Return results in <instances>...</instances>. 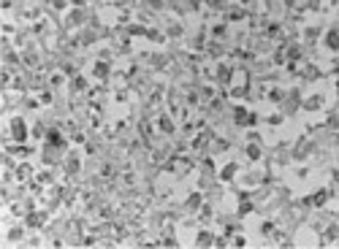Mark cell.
I'll return each mask as SVG.
<instances>
[{
  "label": "cell",
  "mask_w": 339,
  "mask_h": 249,
  "mask_svg": "<svg viewBox=\"0 0 339 249\" xmlns=\"http://www.w3.org/2000/svg\"><path fill=\"white\" fill-rule=\"evenodd\" d=\"M14 133H16L19 138H25V125H22V122H14Z\"/></svg>",
  "instance_id": "obj_1"
}]
</instances>
